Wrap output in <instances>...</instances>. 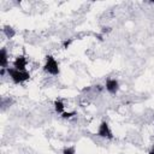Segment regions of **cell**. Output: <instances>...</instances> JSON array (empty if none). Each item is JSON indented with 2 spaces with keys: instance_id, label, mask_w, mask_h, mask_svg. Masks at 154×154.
<instances>
[{
  "instance_id": "12",
  "label": "cell",
  "mask_w": 154,
  "mask_h": 154,
  "mask_svg": "<svg viewBox=\"0 0 154 154\" xmlns=\"http://www.w3.org/2000/svg\"><path fill=\"white\" fill-rule=\"evenodd\" d=\"M149 154H154V147L150 149V152H149Z\"/></svg>"
},
{
  "instance_id": "5",
  "label": "cell",
  "mask_w": 154,
  "mask_h": 154,
  "mask_svg": "<svg viewBox=\"0 0 154 154\" xmlns=\"http://www.w3.org/2000/svg\"><path fill=\"white\" fill-rule=\"evenodd\" d=\"M25 66H26V59L24 55L17 57L16 60L13 61V67L19 70V71H25Z\"/></svg>"
},
{
  "instance_id": "1",
  "label": "cell",
  "mask_w": 154,
  "mask_h": 154,
  "mask_svg": "<svg viewBox=\"0 0 154 154\" xmlns=\"http://www.w3.org/2000/svg\"><path fill=\"white\" fill-rule=\"evenodd\" d=\"M7 73L8 76L11 77V79L16 83V84H19V83H23L25 81H28L30 78V73L26 72V71H19L14 67H7Z\"/></svg>"
},
{
  "instance_id": "11",
  "label": "cell",
  "mask_w": 154,
  "mask_h": 154,
  "mask_svg": "<svg viewBox=\"0 0 154 154\" xmlns=\"http://www.w3.org/2000/svg\"><path fill=\"white\" fill-rule=\"evenodd\" d=\"M72 41H73V38H69V40H66V41H64L63 42V47L66 49V48H69L70 47V45L72 43Z\"/></svg>"
},
{
  "instance_id": "8",
  "label": "cell",
  "mask_w": 154,
  "mask_h": 154,
  "mask_svg": "<svg viewBox=\"0 0 154 154\" xmlns=\"http://www.w3.org/2000/svg\"><path fill=\"white\" fill-rule=\"evenodd\" d=\"M54 108H55V111L58 113H64V103H63V101L55 100L54 101Z\"/></svg>"
},
{
  "instance_id": "2",
  "label": "cell",
  "mask_w": 154,
  "mask_h": 154,
  "mask_svg": "<svg viewBox=\"0 0 154 154\" xmlns=\"http://www.w3.org/2000/svg\"><path fill=\"white\" fill-rule=\"evenodd\" d=\"M43 70H45L47 73L52 75V76H57V75H59V72H60L59 65H58L57 60H55L52 55H47V57H46V64H45V66H43Z\"/></svg>"
},
{
  "instance_id": "10",
  "label": "cell",
  "mask_w": 154,
  "mask_h": 154,
  "mask_svg": "<svg viewBox=\"0 0 154 154\" xmlns=\"http://www.w3.org/2000/svg\"><path fill=\"white\" fill-rule=\"evenodd\" d=\"M72 116H75V112H64V113H61V117H63L64 119H69V118H71Z\"/></svg>"
},
{
  "instance_id": "4",
  "label": "cell",
  "mask_w": 154,
  "mask_h": 154,
  "mask_svg": "<svg viewBox=\"0 0 154 154\" xmlns=\"http://www.w3.org/2000/svg\"><path fill=\"white\" fill-rule=\"evenodd\" d=\"M119 89V83L117 79H107L106 81V90L109 93V94H117Z\"/></svg>"
},
{
  "instance_id": "6",
  "label": "cell",
  "mask_w": 154,
  "mask_h": 154,
  "mask_svg": "<svg viewBox=\"0 0 154 154\" xmlns=\"http://www.w3.org/2000/svg\"><path fill=\"white\" fill-rule=\"evenodd\" d=\"M7 64H8L7 52L5 48H1V51H0V66H1V69H7Z\"/></svg>"
},
{
  "instance_id": "7",
  "label": "cell",
  "mask_w": 154,
  "mask_h": 154,
  "mask_svg": "<svg viewBox=\"0 0 154 154\" xmlns=\"http://www.w3.org/2000/svg\"><path fill=\"white\" fill-rule=\"evenodd\" d=\"M2 31H4V34H5V36H6L7 38H12V37L16 35L14 29H13L12 26H10V25H5L4 29H2Z\"/></svg>"
},
{
  "instance_id": "3",
  "label": "cell",
  "mask_w": 154,
  "mask_h": 154,
  "mask_svg": "<svg viewBox=\"0 0 154 154\" xmlns=\"http://www.w3.org/2000/svg\"><path fill=\"white\" fill-rule=\"evenodd\" d=\"M96 135L99 137H103V138H108V140H112L113 138V135H112V131L109 129V125L106 122H102L99 125V130H97V134Z\"/></svg>"
},
{
  "instance_id": "9",
  "label": "cell",
  "mask_w": 154,
  "mask_h": 154,
  "mask_svg": "<svg viewBox=\"0 0 154 154\" xmlns=\"http://www.w3.org/2000/svg\"><path fill=\"white\" fill-rule=\"evenodd\" d=\"M63 154H76V148L75 147H66V148H64Z\"/></svg>"
}]
</instances>
